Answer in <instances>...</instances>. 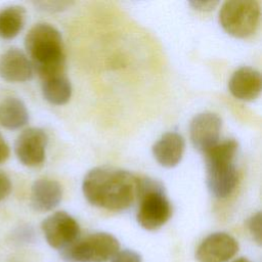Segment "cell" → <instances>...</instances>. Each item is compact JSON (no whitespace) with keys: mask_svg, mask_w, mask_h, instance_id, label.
I'll use <instances>...</instances> for the list:
<instances>
[{"mask_svg":"<svg viewBox=\"0 0 262 262\" xmlns=\"http://www.w3.org/2000/svg\"><path fill=\"white\" fill-rule=\"evenodd\" d=\"M48 137L38 127H30L20 132L14 142V152L18 161L27 167L41 166L46 157Z\"/></svg>","mask_w":262,"mask_h":262,"instance_id":"obj_8","label":"cell"},{"mask_svg":"<svg viewBox=\"0 0 262 262\" xmlns=\"http://www.w3.org/2000/svg\"><path fill=\"white\" fill-rule=\"evenodd\" d=\"M222 121L218 115L210 112L198 114L189 126L192 145L201 152H206L219 142Z\"/></svg>","mask_w":262,"mask_h":262,"instance_id":"obj_10","label":"cell"},{"mask_svg":"<svg viewBox=\"0 0 262 262\" xmlns=\"http://www.w3.org/2000/svg\"><path fill=\"white\" fill-rule=\"evenodd\" d=\"M120 250L119 241L111 233L95 232L77 239L61 251L69 262H106Z\"/></svg>","mask_w":262,"mask_h":262,"instance_id":"obj_6","label":"cell"},{"mask_svg":"<svg viewBox=\"0 0 262 262\" xmlns=\"http://www.w3.org/2000/svg\"><path fill=\"white\" fill-rule=\"evenodd\" d=\"M185 148L183 137L174 131L167 132L152 145V155L157 162L166 168L179 164Z\"/></svg>","mask_w":262,"mask_h":262,"instance_id":"obj_14","label":"cell"},{"mask_svg":"<svg viewBox=\"0 0 262 262\" xmlns=\"http://www.w3.org/2000/svg\"><path fill=\"white\" fill-rule=\"evenodd\" d=\"M238 252V243L226 232H214L205 237L195 251L198 262H227Z\"/></svg>","mask_w":262,"mask_h":262,"instance_id":"obj_9","label":"cell"},{"mask_svg":"<svg viewBox=\"0 0 262 262\" xmlns=\"http://www.w3.org/2000/svg\"><path fill=\"white\" fill-rule=\"evenodd\" d=\"M12 184L10 178L2 171H0V202L6 199L11 192Z\"/></svg>","mask_w":262,"mask_h":262,"instance_id":"obj_20","label":"cell"},{"mask_svg":"<svg viewBox=\"0 0 262 262\" xmlns=\"http://www.w3.org/2000/svg\"><path fill=\"white\" fill-rule=\"evenodd\" d=\"M261 212H257L253 214L247 221V226L250 234L252 235L253 239L258 244L261 245L262 242V218Z\"/></svg>","mask_w":262,"mask_h":262,"instance_id":"obj_18","label":"cell"},{"mask_svg":"<svg viewBox=\"0 0 262 262\" xmlns=\"http://www.w3.org/2000/svg\"><path fill=\"white\" fill-rule=\"evenodd\" d=\"M260 6L255 0H230L222 4L219 23L223 30L235 38L253 35L259 25Z\"/></svg>","mask_w":262,"mask_h":262,"instance_id":"obj_5","label":"cell"},{"mask_svg":"<svg viewBox=\"0 0 262 262\" xmlns=\"http://www.w3.org/2000/svg\"><path fill=\"white\" fill-rule=\"evenodd\" d=\"M29 111L25 102L14 96H8L0 101V125L8 130H17L29 122Z\"/></svg>","mask_w":262,"mask_h":262,"instance_id":"obj_15","label":"cell"},{"mask_svg":"<svg viewBox=\"0 0 262 262\" xmlns=\"http://www.w3.org/2000/svg\"><path fill=\"white\" fill-rule=\"evenodd\" d=\"M25 47L41 80L64 74V46L57 29L46 23L33 26L26 35Z\"/></svg>","mask_w":262,"mask_h":262,"instance_id":"obj_2","label":"cell"},{"mask_svg":"<svg viewBox=\"0 0 262 262\" xmlns=\"http://www.w3.org/2000/svg\"><path fill=\"white\" fill-rule=\"evenodd\" d=\"M237 148L238 143L234 139H226L204 152L207 185L215 198H227L236 186L237 171L234 160Z\"/></svg>","mask_w":262,"mask_h":262,"instance_id":"obj_3","label":"cell"},{"mask_svg":"<svg viewBox=\"0 0 262 262\" xmlns=\"http://www.w3.org/2000/svg\"><path fill=\"white\" fill-rule=\"evenodd\" d=\"M33 64L28 55L18 48H9L0 55V78L10 83L32 79Z\"/></svg>","mask_w":262,"mask_h":262,"instance_id":"obj_11","label":"cell"},{"mask_svg":"<svg viewBox=\"0 0 262 262\" xmlns=\"http://www.w3.org/2000/svg\"><path fill=\"white\" fill-rule=\"evenodd\" d=\"M111 262H142V259L137 252L125 249L121 251L119 250L117 254L111 259Z\"/></svg>","mask_w":262,"mask_h":262,"instance_id":"obj_19","label":"cell"},{"mask_svg":"<svg viewBox=\"0 0 262 262\" xmlns=\"http://www.w3.org/2000/svg\"><path fill=\"white\" fill-rule=\"evenodd\" d=\"M26 9L19 5H10L0 10V38L11 40L23 30L26 23Z\"/></svg>","mask_w":262,"mask_h":262,"instance_id":"obj_17","label":"cell"},{"mask_svg":"<svg viewBox=\"0 0 262 262\" xmlns=\"http://www.w3.org/2000/svg\"><path fill=\"white\" fill-rule=\"evenodd\" d=\"M139 206L136 214L138 224L146 230L162 227L171 217L170 202L164 193L163 186L156 180L139 178Z\"/></svg>","mask_w":262,"mask_h":262,"instance_id":"obj_4","label":"cell"},{"mask_svg":"<svg viewBox=\"0 0 262 262\" xmlns=\"http://www.w3.org/2000/svg\"><path fill=\"white\" fill-rule=\"evenodd\" d=\"M42 93L51 104L62 105L72 96V85L64 74L50 76L42 79Z\"/></svg>","mask_w":262,"mask_h":262,"instance_id":"obj_16","label":"cell"},{"mask_svg":"<svg viewBox=\"0 0 262 262\" xmlns=\"http://www.w3.org/2000/svg\"><path fill=\"white\" fill-rule=\"evenodd\" d=\"M62 199V187L59 182L49 179H37L31 187V206L35 211L48 212L56 208Z\"/></svg>","mask_w":262,"mask_h":262,"instance_id":"obj_13","label":"cell"},{"mask_svg":"<svg viewBox=\"0 0 262 262\" xmlns=\"http://www.w3.org/2000/svg\"><path fill=\"white\" fill-rule=\"evenodd\" d=\"M261 74L251 67H242L236 70L228 82L230 93L235 98L244 101L256 99L261 92Z\"/></svg>","mask_w":262,"mask_h":262,"instance_id":"obj_12","label":"cell"},{"mask_svg":"<svg viewBox=\"0 0 262 262\" xmlns=\"http://www.w3.org/2000/svg\"><path fill=\"white\" fill-rule=\"evenodd\" d=\"M139 177L113 167H96L84 177L82 190L93 206L110 211H123L137 198Z\"/></svg>","mask_w":262,"mask_h":262,"instance_id":"obj_1","label":"cell"},{"mask_svg":"<svg viewBox=\"0 0 262 262\" xmlns=\"http://www.w3.org/2000/svg\"><path fill=\"white\" fill-rule=\"evenodd\" d=\"M41 7H44L43 9L46 10H59L60 8L63 9L69 4L68 2H40L38 3Z\"/></svg>","mask_w":262,"mask_h":262,"instance_id":"obj_23","label":"cell"},{"mask_svg":"<svg viewBox=\"0 0 262 262\" xmlns=\"http://www.w3.org/2000/svg\"><path fill=\"white\" fill-rule=\"evenodd\" d=\"M232 262H251V261H250V260H248L247 258H244V257H242V258H237V259L233 260Z\"/></svg>","mask_w":262,"mask_h":262,"instance_id":"obj_24","label":"cell"},{"mask_svg":"<svg viewBox=\"0 0 262 262\" xmlns=\"http://www.w3.org/2000/svg\"><path fill=\"white\" fill-rule=\"evenodd\" d=\"M41 228L47 244L60 251L76 242L80 234L77 220L63 211H57L45 218Z\"/></svg>","mask_w":262,"mask_h":262,"instance_id":"obj_7","label":"cell"},{"mask_svg":"<svg viewBox=\"0 0 262 262\" xmlns=\"http://www.w3.org/2000/svg\"><path fill=\"white\" fill-rule=\"evenodd\" d=\"M10 155V148L2 134L0 133V164L4 163Z\"/></svg>","mask_w":262,"mask_h":262,"instance_id":"obj_22","label":"cell"},{"mask_svg":"<svg viewBox=\"0 0 262 262\" xmlns=\"http://www.w3.org/2000/svg\"><path fill=\"white\" fill-rule=\"evenodd\" d=\"M218 1H192L190 2V5L196 10L207 12L213 10L218 5Z\"/></svg>","mask_w":262,"mask_h":262,"instance_id":"obj_21","label":"cell"}]
</instances>
